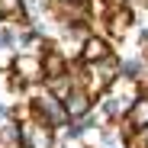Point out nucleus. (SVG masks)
Segmentation results:
<instances>
[{
    "label": "nucleus",
    "instance_id": "1",
    "mask_svg": "<svg viewBox=\"0 0 148 148\" xmlns=\"http://www.w3.org/2000/svg\"><path fill=\"white\" fill-rule=\"evenodd\" d=\"M45 3V0H23V7H26L29 13H39V7Z\"/></svg>",
    "mask_w": 148,
    "mask_h": 148
},
{
    "label": "nucleus",
    "instance_id": "2",
    "mask_svg": "<svg viewBox=\"0 0 148 148\" xmlns=\"http://www.w3.org/2000/svg\"><path fill=\"white\" fill-rule=\"evenodd\" d=\"M103 42H90V48H87V55H103V48H100Z\"/></svg>",
    "mask_w": 148,
    "mask_h": 148
}]
</instances>
